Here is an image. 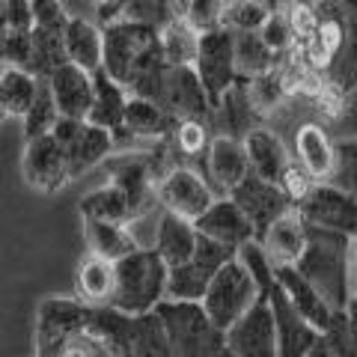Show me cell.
I'll return each mask as SVG.
<instances>
[{"instance_id":"obj_15","label":"cell","mask_w":357,"mask_h":357,"mask_svg":"<svg viewBox=\"0 0 357 357\" xmlns=\"http://www.w3.org/2000/svg\"><path fill=\"white\" fill-rule=\"evenodd\" d=\"M21 173H24L27 185L42 194H57L63 185L72 182L66 152L51 134L27 140L24 155H21Z\"/></svg>"},{"instance_id":"obj_51","label":"cell","mask_w":357,"mask_h":357,"mask_svg":"<svg viewBox=\"0 0 357 357\" xmlns=\"http://www.w3.org/2000/svg\"><path fill=\"white\" fill-rule=\"evenodd\" d=\"M3 119H9V114H6V105H3V93H0V122Z\"/></svg>"},{"instance_id":"obj_30","label":"cell","mask_w":357,"mask_h":357,"mask_svg":"<svg viewBox=\"0 0 357 357\" xmlns=\"http://www.w3.org/2000/svg\"><path fill=\"white\" fill-rule=\"evenodd\" d=\"M39 77L21 69V66H3L0 69V93H3V105H6V114L9 116H24L33 98L39 93Z\"/></svg>"},{"instance_id":"obj_33","label":"cell","mask_w":357,"mask_h":357,"mask_svg":"<svg viewBox=\"0 0 357 357\" xmlns=\"http://www.w3.org/2000/svg\"><path fill=\"white\" fill-rule=\"evenodd\" d=\"M158 45H161L167 66H194L199 36L176 15L173 21H167V24L158 30Z\"/></svg>"},{"instance_id":"obj_25","label":"cell","mask_w":357,"mask_h":357,"mask_svg":"<svg viewBox=\"0 0 357 357\" xmlns=\"http://www.w3.org/2000/svg\"><path fill=\"white\" fill-rule=\"evenodd\" d=\"M197 241H199V232H197V227L191 220L176 218V215H170V211H164L152 250L161 256V262L167 268H176V265H185L194 256Z\"/></svg>"},{"instance_id":"obj_37","label":"cell","mask_w":357,"mask_h":357,"mask_svg":"<svg viewBox=\"0 0 357 357\" xmlns=\"http://www.w3.org/2000/svg\"><path fill=\"white\" fill-rule=\"evenodd\" d=\"M57 105H54V98H51V89L48 84H39V93L36 98H33V105L24 116H21V122H24V137L33 140V137H45V134H51V128L57 126Z\"/></svg>"},{"instance_id":"obj_39","label":"cell","mask_w":357,"mask_h":357,"mask_svg":"<svg viewBox=\"0 0 357 357\" xmlns=\"http://www.w3.org/2000/svg\"><path fill=\"white\" fill-rule=\"evenodd\" d=\"M268 9L262 0H227V13H223V27L229 33H256L268 18Z\"/></svg>"},{"instance_id":"obj_49","label":"cell","mask_w":357,"mask_h":357,"mask_svg":"<svg viewBox=\"0 0 357 357\" xmlns=\"http://www.w3.org/2000/svg\"><path fill=\"white\" fill-rule=\"evenodd\" d=\"M310 357H337V354H333V351L328 349V342H325V340H321V342L316 345V349H312V351H310Z\"/></svg>"},{"instance_id":"obj_43","label":"cell","mask_w":357,"mask_h":357,"mask_svg":"<svg viewBox=\"0 0 357 357\" xmlns=\"http://www.w3.org/2000/svg\"><path fill=\"white\" fill-rule=\"evenodd\" d=\"M0 63L27 69V63H30V30H9V36L3 42V51H0Z\"/></svg>"},{"instance_id":"obj_17","label":"cell","mask_w":357,"mask_h":357,"mask_svg":"<svg viewBox=\"0 0 357 357\" xmlns=\"http://www.w3.org/2000/svg\"><path fill=\"white\" fill-rule=\"evenodd\" d=\"M194 227L203 238L215 241V244H220V248H227L232 253H236L241 244L256 238L253 223L248 220V215H244L229 197H218L215 203L194 220Z\"/></svg>"},{"instance_id":"obj_35","label":"cell","mask_w":357,"mask_h":357,"mask_svg":"<svg viewBox=\"0 0 357 357\" xmlns=\"http://www.w3.org/2000/svg\"><path fill=\"white\" fill-rule=\"evenodd\" d=\"M69 63L66 60V51H63V36L57 33H48V30H30V63H27V72H33L45 81L57 66Z\"/></svg>"},{"instance_id":"obj_22","label":"cell","mask_w":357,"mask_h":357,"mask_svg":"<svg viewBox=\"0 0 357 357\" xmlns=\"http://www.w3.org/2000/svg\"><path fill=\"white\" fill-rule=\"evenodd\" d=\"M241 143H244V152H248L250 173L265 178V182L280 185L283 173L289 170V164H292V149L283 143L280 134L274 128L256 126L244 134Z\"/></svg>"},{"instance_id":"obj_6","label":"cell","mask_w":357,"mask_h":357,"mask_svg":"<svg viewBox=\"0 0 357 357\" xmlns=\"http://www.w3.org/2000/svg\"><path fill=\"white\" fill-rule=\"evenodd\" d=\"M51 137L63 146L72 178L89 173L98 164H105L116 149L114 131L98 128V126H93V122H86V119H66V116H60L57 126L51 128Z\"/></svg>"},{"instance_id":"obj_12","label":"cell","mask_w":357,"mask_h":357,"mask_svg":"<svg viewBox=\"0 0 357 357\" xmlns=\"http://www.w3.org/2000/svg\"><path fill=\"white\" fill-rule=\"evenodd\" d=\"M223 345L236 357H280L277 351V331L274 316L265 295L253 301V307L238 321L223 331Z\"/></svg>"},{"instance_id":"obj_48","label":"cell","mask_w":357,"mask_h":357,"mask_svg":"<svg viewBox=\"0 0 357 357\" xmlns=\"http://www.w3.org/2000/svg\"><path fill=\"white\" fill-rule=\"evenodd\" d=\"M342 319H345V325L357 333V298H349V304L342 310Z\"/></svg>"},{"instance_id":"obj_42","label":"cell","mask_w":357,"mask_h":357,"mask_svg":"<svg viewBox=\"0 0 357 357\" xmlns=\"http://www.w3.org/2000/svg\"><path fill=\"white\" fill-rule=\"evenodd\" d=\"M30 15H33V27L36 30H48V33L63 36V27L72 13H66L63 0H30Z\"/></svg>"},{"instance_id":"obj_18","label":"cell","mask_w":357,"mask_h":357,"mask_svg":"<svg viewBox=\"0 0 357 357\" xmlns=\"http://www.w3.org/2000/svg\"><path fill=\"white\" fill-rule=\"evenodd\" d=\"M292 161L304 170L316 185H328L337 161V143L319 122H301L292 137Z\"/></svg>"},{"instance_id":"obj_21","label":"cell","mask_w":357,"mask_h":357,"mask_svg":"<svg viewBox=\"0 0 357 357\" xmlns=\"http://www.w3.org/2000/svg\"><path fill=\"white\" fill-rule=\"evenodd\" d=\"M45 84L51 89V98L57 105V114L66 119H86L93 107V75L77 69L75 63L57 66Z\"/></svg>"},{"instance_id":"obj_34","label":"cell","mask_w":357,"mask_h":357,"mask_svg":"<svg viewBox=\"0 0 357 357\" xmlns=\"http://www.w3.org/2000/svg\"><path fill=\"white\" fill-rule=\"evenodd\" d=\"M241 84H244V93H248V102L256 116H271L289 98L280 75H277V66L256 77H248V81H241Z\"/></svg>"},{"instance_id":"obj_13","label":"cell","mask_w":357,"mask_h":357,"mask_svg":"<svg viewBox=\"0 0 357 357\" xmlns=\"http://www.w3.org/2000/svg\"><path fill=\"white\" fill-rule=\"evenodd\" d=\"M265 301L274 316L277 351H280V357H310V351L321 342V333L295 310V304L277 286V277H274V286L265 292Z\"/></svg>"},{"instance_id":"obj_14","label":"cell","mask_w":357,"mask_h":357,"mask_svg":"<svg viewBox=\"0 0 357 357\" xmlns=\"http://www.w3.org/2000/svg\"><path fill=\"white\" fill-rule=\"evenodd\" d=\"M199 158H203V170L199 173L215 191V197H229L250 173L244 143L238 137H227V134H215L208 149Z\"/></svg>"},{"instance_id":"obj_45","label":"cell","mask_w":357,"mask_h":357,"mask_svg":"<svg viewBox=\"0 0 357 357\" xmlns=\"http://www.w3.org/2000/svg\"><path fill=\"white\" fill-rule=\"evenodd\" d=\"M75 342L81 345V351H84V357H116V351L110 349V345L98 337V333H93V331H84V333H77L75 337Z\"/></svg>"},{"instance_id":"obj_41","label":"cell","mask_w":357,"mask_h":357,"mask_svg":"<svg viewBox=\"0 0 357 357\" xmlns=\"http://www.w3.org/2000/svg\"><path fill=\"white\" fill-rule=\"evenodd\" d=\"M328 185L340 188V191L357 199V137L337 143V161H333V173Z\"/></svg>"},{"instance_id":"obj_23","label":"cell","mask_w":357,"mask_h":357,"mask_svg":"<svg viewBox=\"0 0 357 357\" xmlns=\"http://www.w3.org/2000/svg\"><path fill=\"white\" fill-rule=\"evenodd\" d=\"M274 277H277V286L286 292V298L295 304V310L321 333V337H325L328 328L333 325V319H337V310L328 307V301L321 298L316 289H312V283L298 271L295 265L274 268Z\"/></svg>"},{"instance_id":"obj_19","label":"cell","mask_w":357,"mask_h":357,"mask_svg":"<svg viewBox=\"0 0 357 357\" xmlns=\"http://www.w3.org/2000/svg\"><path fill=\"white\" fill-rule=\"evenodd\" d=\"M229 199L236 203L248 220L253 223V232L259 236V232L268 227L271 220H277L283 215V211L292 208V203L286 199V194L280 191V185L274 182H265V178L248 173V178L236 188V191L229 194Z\"/></svg>"},{"instance_id":"obj_8","label":"cell","mask_w":357,"mask_h":357,"mask_svg":"<svg viewBox=\"0 0 357 357\" xmlns=\"http://www.w3.org/2000/svg\"><path fill=\"white\" fill-rule=\"evenodd\" d=\"M102 33H105L102 72L126 86L137 57L158 42V30L149 24H137V21H116V24L102 27Z\"/></svg>"},{"instance_id":"obj_9","label":"cell","mask_w":357,"mask_h":357,"mask_svg":"<svg viewBox=\"0 0 357 357\" xmlns=\"http://www.w3.org/2000/svg\"><path fill=\"white\" fill-rule=\"evenodd\" d=\"M194 72L203 84L211 107L218 105V98L238 81L236 75V57H232V33L227 27L211 30L199 36L197 57H194Z\"/></svg>"},{"instance_id":"obj_40","label":"cell","mask_w":357,"mask_h":357,"mask_svg":"<svg viewBox=\"0 0 357 357\" xmlns=\"http://www.w3.org/2000/svg\"><path fill=\"white\" fill-rule=\"evenodd\" d=\"M173 149L182 155H191V158H199L208 149V122L206 119H176V126L170 131Z\"/></svg>"},{"instance_id":"obj_44","label":"cell","mask_w":357,"mask_h":357,"mask_svg":"<svg viewBox=\"0 0 357 357\" xmlns=\"http://www.w3.org/2000/svg\"><path fill=\"white\" fill-rule=\"evenodd\" d=\"M312 185H316V182H312V178L304 173V170H301V167L292 161V164H289V170L283 173V178H280V191L286 194V199H289V203H292V208L301 203V199H304L310 191H312Z\"/></svg>"},{"instance_id":"obj_2","label":"cell","mask_w":357,"mask_h":357,"mask_svg":"<svg viewBox=\"0 0 357 357\" xmlns=\"http://www.w3.org/2000/svg\"><path fill=\"white\" fill-rule=\"evenodd\" d=\"M345 248L349 238L331 229L307 227V250L298 259V271L312 283V289L328 301L331 310L342 312L349 304V286H345Z\"/></svg>"},{"instance_id":"obj_47","label":"cell","mask_w":357,"mask_h":357,"mask_svg":"<svg viewBox=\"0 0 357 357\" xmlns=\"http://www.w3.org/2000/svg\"><path fill=\"white\" fill-rule=\"evenodd\" d=\"M325 0H280V9H319Z\"/></svg>"},{"instance_id":"obj_10","label":"cell","mask_w":357,"mask_h":357,"mask_svg":"<svg viewBox=\"0 0 357 357\" xmlns=\"http://www.w3.org/2000/svg\"><path fill=\"white\" fill-rule=\"evenodd\" d=\"M307 227L340 232L345 238H357V199L333 185H312V191L295 206Z\"/></svg>"},{"instance_id":"obj_28","label":"cell","mask_w":357,"mask_h":357,"mask_svg":"<svg viewBox=\"0 0 357 357\" xmlns=\"http://www.w3.org/2000/svg\"><path fill=\"white\" fill-rule=\"evenodd\" d=\"M128 93L126 86L116 84L114 77H107L102 69L93 72V107H89L86 122H93L98 128L119 131L122 128V114H126Z\"/></svg>"},{"instance_id":"obj_53","label":"cell","mask_w":357,"mask_h":357,"mask_svg":"<svg viewBox=\"0 0 357 357\" xmlns=\"http://www.w3.org/2000/svg\"><path fill=\"white\" fill-rule=\"evenodd\" d=\"M93 6H102V3H114V0H89Z\"/></svg>"},{"instance_id":"obj_52","label":"cell","mask_w":357,"mask_h":357,"mask_svg":"<svg viewBox=\"0 0 357 357\" xmlns=\"http://www.w3.org/2000/svg\"><path fill=\"white\" fill-rule=\"evenodd\" d=\"M211 357H236V354H232V351L227 349V345H223V349H220V351H215V354H211Z\"/></svg>"},{"instance_id":"obj_20","label":"cell","mask_w":357,"mask_h":357,"mask_svg":"<svg viewBox=\"0 0 357 357\" xmlns=\"http://www.w3.org/2000/svg\"><path fill=\"white\" fill-rule=\"evenodd\" d=\"M259 248L271 259L274 268L280 265H298V259L307 250V223L295 208L283 211L277 220H271L268 227L256 236Z\"/></svg>"},{"instance_id":"obj_26","label":"cell","mask_w":357,"mask_h":357,"mask_svg":"<svg viewBox=\"0 0 357 357\" xmlns=\"http://www.w3.org/2000/svg\"><path fill=\"white\" fill-rule=\"evenodd\" d=\"M176 126V119L167 114L158 102H149V98H137L128 96L126 102V114H122V128L131 134V137H149V140H164L170 137V131Z\"/></svg>"},{"instance_id":"obj_36","label":"cell","mask_w":357,"mask_h":357,"mask_svg":"<svg viewBox=\"0 0 357 357\" xmlns=\"http://www.w3.org/2000/svg\"><path fill=\"white\" fill-rule=\"evenodd\" d=\"M223 13H227V0H185L178 9V18L191 27L197 36L223 27Z\"/></svg>"},{"instance_id":"obj_5","label":"cell","mask_w":357,"mask_h":357,"mask_svg":"<svg viewBox=\"0 0 357 357\" xmlns=\"http://www.w3.org/2000/svg\"><path fill=\"white\" fill-rule=\"evenodd\" d=\"M93 319V307L81 298H45L36 310V357H60Z\"/></svg>"},{"instance_id":"obj_24","label":"cell","mask_w":357,"mask_h":357,"mask_svg":"<svg viewBox=\"0 0 357 357\" xmlns=\"http://www.w3.org/2000/svg\"><path fill=\"white\" fill-rule=\"evenodd\" d=\"M63 51L66 60L75 63L84 72H98L102 69V54H105V33L96 21L84 15H69L63 27Z\"/></svg>"},{"instance_id":"obj_38","label":"cell","mask_w":357,"mask_h":357,"mask_svg":"<svg viewBox=\"0 0 357 357\" xmlns=\"http://www.w3.org/2000/svg\"><path fill=\"white\" fill-rule=\"evenodd\" d=\"M256 33H259V39L265 42V48L274 54V60H280L295 51V33H292V24H289V18L280 6L268 13V18L262 21V27Z\"/></svg>"},{"instance_id":"obj_29","label":"cell","mask_w":357,"mask_h":357,"mask_svg":"<svg viewBox=\"0 0 357 357\" xmlns=\"http://www.w3.org/2000/svg\"><path fill=\"white\" fill-rule=\"evenodd\" d=\"M114 262L98 259L89 253L86 259L77 265L75 274V286H77V298L86 307H110V295H114Z\"/></svg>"},{"instance_id":"obj_27","label":"cell","mask_w":357,"mask_h":357,"mask_svg":"<svg viewBox=\"0 0 357 357\" xmlns=\"http://www.w3.org/2000/svg\"><path fill=\"white\" fill-rule=\"evenodd\" d=\"M84 241L89 253L107 262H119L128 253L140 250L134 244L126 223H110V220H96V218H84Z\"/></svg>"},{"instance_id":"obj_31","label":"cell","mask_w":357,"mask_h":357,"mask_svg":"<svg viewBox=\"0 0 357 357\" xmlns=\"http://www.w3.org/2000/svg\"><path fill=\"white\" fill-rule=\"evenodd\" d=\"M232 57H236L238 81H248V77H256L277 66L274 54L265 48L259 33H232Z\"/></svg>"},{"instance_id":"obj_50","label":"cell","mask_w":357,"mask_h":357,"mask_svg":"<svg viewBox=\"0 0 357 357\" xmlns=\"http://www.w3.org/2000/svg\"><path fill=\"white\" fill-rule=\"evenodd\" d=\"M60 357H84V351H81V345H77L75 340L69 342V345H66V349L60 351Z\"/></svg>"},{"instance_id":"obj_7","label":"cell","mask_w":357,"mask_h":357,"mask_svg":"<svg viewBox=\"0 0 357 357\" xmlns=\"http://www.w3.org/2000/svg\"><path fill=\"white\" fill-rule=\"evenodd\" d=\"M155 197H158L164 211H170L176 218H185L191 223L218 199L215 191L208 188V182L203 178V173L188 164H176L173 170H167L155 182Z\"/></svg>"},{"instance_id":"obj_46","label":"cell","mask_w":357,"mask_h":357,"mask_svg":"<svg viewBox=\"0 0 357 357\" xmlns=\"http://www.w3.org/2000/svg\"><path fill=\"white\" fill-rule=\"evenodd\" d=\"M345 286H349V298H357V238H349L345 248Z\"/></svg>"},{"instance_id":"obj_3","label":"cell","mask_w":357,"mask_h":357,"mask_svg":"<svg viewBox=\"0 0 357 357\" xmlns=\"http://www.w3.org/2000/svg\"><path fill=\"white\" fill-rule=\"evenodd\" d=\"M158 316L173 357H211L223 349V331L206 316L199 301H161Z\"/></svg>"},{"instance_id":"obj_1","label":"cell","mask_w":357,"mask_h":357,"mask_svg":"<svg viewBox=\"0 0 357 357\" xmlns=\"http://www.w3.org/2000/svg\"><path fill=\"white\" fill-rule=\"evenodd\" d=\"M167 268L155 250H134L114 262V295L110 307L126 316H143L167 298Z\"/></svg>"},{"instance_id":"obj_11","label":"cell","mask_w":357,"mask_h":357,"mask_svg":"<svg viewBox=\"0 0 357 357\" xmlns=\"http://www.w3.org/2000/svg\"><path fill=\"white\" fill-rule=\"evenodd\" d=\"M232 256H236L232 250L199 236L191 259L167 271V301H199L215 271L227 259H232Z\"/></svg>"},{"instance_id":"obj_16","label":"cell","mask_w":357,"mask_h":357,"mask_svg":"<svg viewBox=\"0 0 357 357\" xmlns=\"http://www.w3.org/2000/svg\"><path fill=\"white\" fill-rule=\"evenodd\" d=\"M158 105L173 119H211V102L194 66H170L164 75V89Z\"/></svg>"},{"instance_id":"obj_32","label":"cell","mask_w":357,"mask_h":357,"mask_svg":"<svg viewBox=\"0 0 357 357\" xmlns=\"http://www.w3.org/2000/svg\"><path fill=\"white\" fill-rule=\"evenodd\" d=\"M81 218H96V220H110V223H128L131 220V206L128 197L119 191L114 182H107L96 191H89L81 199Z\"/></svg>"},{"instance_id":"obj_4","label":"cell","mask_w":357,"mask_h":357,"mask_svg":"<svg viewBox=\"0 0 357 357\" xmlns=\"http://www.w3.org/2000/svg\"><path fill=\"white\" fill-rule=\"evenodd\" d=\"M256 298H259V286L253 283L248 268L232 256V259H227L215 271L203 298H199V304H203L206 316L215 321L220 331H227L232 321H238L244 312L253 307Z\"/></svg>"}]
</instances>
